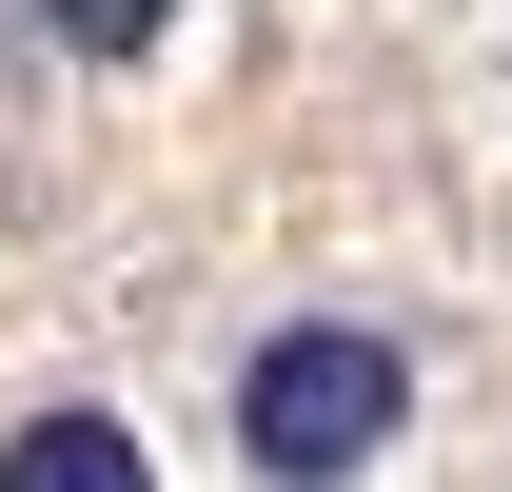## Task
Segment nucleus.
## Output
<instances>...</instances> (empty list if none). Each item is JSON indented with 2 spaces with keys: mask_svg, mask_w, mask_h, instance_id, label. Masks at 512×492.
Returning <instances> with one entry per match:
<instances>
[{
  "mask_svg": "<svg viewBox=\"0 0 512 492\" xmlns=\"http://www.w3.org/2000/svg\"><path fill=\"white\" fill-rule=\"evenodd\" d=\"M414 433V335L394 315H276L237 355V473L256 492H355Z\"/></svg>",
  "mask_w": 512,
  "mask_h": 492,
  "instance_id": "1",
  "label": "nucleus"
},
{
  "mask_svg": "<svg viewBox=\"0 0 512 492\" xmlns=\"http://www.w3.org/2000/svg\"><path fill=\"white\" fill-rule=\"evenodd\" d=\"M0 492H158V453H138V414L60 394V414H20V433H0Z\"/></svg>",
  "mask_w": 512,
  "mask_h": 492,
  "instance_id": "2",
  "label": "nucleus"
},
{
  "mask_svg": "<svg viewBox=\"0 0 512 492\" xmlns=\"http://www.w3.org/2000/svg\"><path fill=\"white\" fill-rule=\"evenodd\" d=\"M40 40H79V60H158L178 0H40Z\"/></svg>",
  "mask_w": 512,
  "mask_h": 492,
  "instance_id": "3",
  "label": "nucleus"
}]
</instances>
